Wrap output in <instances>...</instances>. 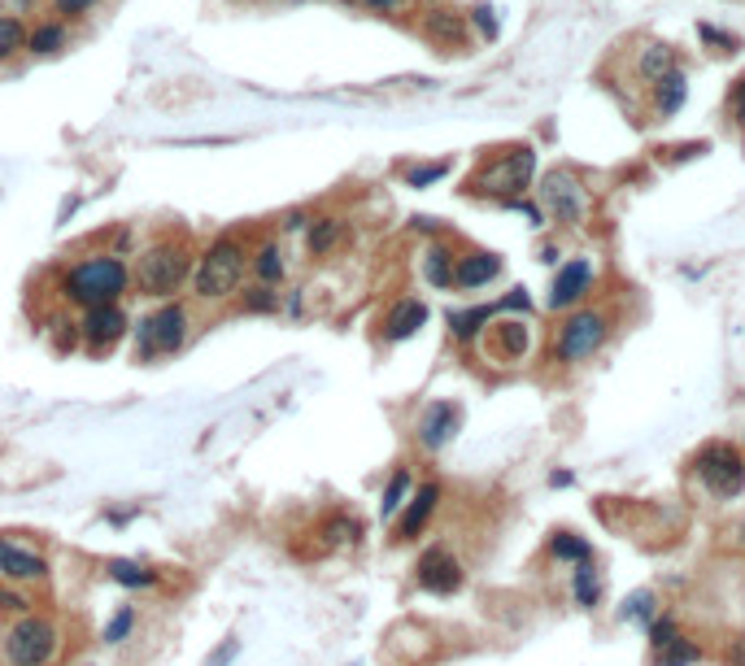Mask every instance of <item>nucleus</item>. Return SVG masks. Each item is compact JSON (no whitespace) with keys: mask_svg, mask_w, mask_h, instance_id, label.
Masks as SVG:
<instances>
[{"mask_svg":"<svg viewBox=\"0 0 745 666\" xmlns=\"http://www.w3.org/2000/svg\"><path fill=\"white\" fill-rule=\"evenodd\" d=\"M571 483H575L571 471H554V476H550V488H571Z\"/></svg>","mask_w":745,"mask_h":666,"instance_id":"51","label":"nucleus"},{"mask_svg":"<svg viewBox=\"0 0 745 666\" xmlns=\"http://www.w3.org/2000/svg\"><path fill=\"white\" fill-rule=\"evenodd\" d=\"M497 309L501 314H532L537 305H532V296H528V287H510L501 301H497Z\"/></svg>","mask_w":745,"mask_h":666,"instance_id":"42","label":"nucleus"},{"mask_svg":"<svg viewBox=\"0 0 745 666\" xmlns=\"http://www.w3.org/2000/svg\"><path fill=\"white\" fill-rule=\"evenodd\" d=\"M184 340H187V309L180 301H166L162 309H153L149 318H140V327H136V358L153 362V358L180 353Z\"/></svg>","mask_w":745,"mask_h":666,"instance_id":"7","label":"nucleus"},{"mask_svg":"<svg viewBox=\"0 0 745 666\" xmlns=\"http://www.w3.org/2000/svg\"><path fill=\"white\" fill-rule=\"evenodd\" d=\"M693 471H698L702 488H706L715 501H733V496L745 492V458L728 440L706 445V449L693 458Z\"/></svg>","mask_w":745,"mask_h":666,"instance_id":"9","label":"nucleus"},{"mask_svg":"<svg viewBox=\"0 0 745 666\" xmlns=\"http://www.w3.org/2000/svg\"><path fill=\"white\" fill-rule=\"evenodd\" d=\"M550 558H559V563H589L593 558V545L580 536V532H554L550 536Z\"/></svg>","mask_w":745,"mask_h":666,"instance_id":"28","label":"nucleus"},{"mask_svg":"<svg viewBox=\"0 0 745 666\" xmlns=\"http://www.w3.org/2000/svg\"><path fill=\"white\" fill-rule=\"evenodd\" d=\"M571 597H575L580 610H597V605H602V575L593 567V558H589V563H575V571H571Z\"/></svg>","mask_w":745,"mask_h":666,"instance_id":"24","label":"nucleus"},{"mask_svg":"<svg viewBox=\"0 0 745 666\" xmlns=\"http://www.w3.org/2000/svg\"><path fill=\"white\" fill-rule=\"evenodd\" d=\"M127 314H122V305L118 301H105V305H88V314H84V323H79V336H84V345L93 349V353H109L122 336H127Z\"/></svg>","mask_w":745,"mask_h":666,"instance_id":"12","label":"nucleus"},{"mask_svg":"<svg viewBox=\"0 0 745 666\" xmlns=\"http://www.w3.org/2000/svg\"><path fill=\"white\" fill-rule=\"evenodd\" d=\"M646 627H650V632H646L650 649H662L667 641H676V636H680V627H676V619H671V614H662V619L654 614V619H650V623H646Z\"/></svg>","mask_w":745,"mask_h":666,"instance_id":"41","label":"nucleus"},{"mask_svg":"<svg viewBox=\"0 0 745 666\" xmlns=\"http://www.w3.org/2000/svg\"><path fill=\"white\" fill-rule=\"evenodd\" d=\"M650 105H654V122H671V118L689 105V75H684V66H680V70H671L662 84H654Z\"/></svg>","mask_w":745,"mask_h":666,"instance_id":"21","label":"nucleus"},{"mask_svg":"<svg viewBox=\"0 0 745 666\" xmlns=\"http://www.w3.org/2000/svg\"><path fill=\"white\" fill-rule=\"evenodd\" d=\"M62 48H66V26H62V22H40L35 31H26V53L57 57Z\"/></svg>","mask_w":745,"mask_h":666,"instance_id":"26","label":"nucleus"},{"mask_svg":"<svg viewBox=\"0 0 745 666\" xmlns=\"http://www.w3.org/2000/svg\"><path fill=\"white\" fill-rule=\"evenodd\" d=\"M18 48H26V26L18 18H0V57H13Z\"/></svg>","mask_w":745,"mask_h":666,"instance_id":"39","label":"nucleus"},{"mask_svg":"<svg viewBox=\"0 0 745 666\" xmlns=\"http://www.w3.org/2000/svg\"><path fill=\"white\" fill-rule=\"evenodd\" d=\"M192 249L187 244H175V240H158V244H149L144 253H140V262H136V287L144 292V296H158V301H166V296H175L180 287L192 280Z\"/></svg>","mask_w":745,"mask_h":666,"instance_id":"5","label":"nucleus"},{"mask_svg":"<svg viewBox=\"0 0 745 666\" xmlns=\"http://www.w3.org/2000/svg\"><path fill=\"white\" fill-rule=\"evenodd\" d=\"M358 4H367L371 13H397V9H406V0H358Z\"/></svg>","mask_w":745,"mask_h":666,"instance_id":"48","label":"nucleus"},{"mask_svg":"<svg viewBox=\"0 0 745 666\" xmlns=\"http://www.w3.org/2000/svg\"><path fill=\"white\" fill-rule=\"evenodd\" d=\"M131 287V271L122 258L114 253H100V258H84L75 262L66 275H62V296L75 301V305H105V301H118L122 292Z\"/></svg>","mask_w":745,"mask_h":666,"instance_id":"3","label":"nucleus"},{"mask_svg":"<svg viewBox=\"0 0 745 666\" xmlns=\"http://www.w3.org/2000/svg\"><path fill=\"white\" fill-rule=\"evenodd\" d=\"M493 280H501V258L488 249H471L454 262V287H463V292L488 287Z\"/></svg>","mask_w":745,"mask_h":666,"instance_id":"19","label":"nucleus"},{"mask_svg":"<svg viewBox=\"0 0 745 666\" xmlns=\"http://www.w3.org/2000/svg\"><path fill=\"white\" fill-rule=\"evenodd\" d=\"M466 22L479 31V40H484V44H493V40L501 35V18H497V9H493L488 0H475V4L466 9Z\"/></svg>","mask_w":745,"mask_h":666,"instance_id":"35","label":"nucleus"},{"mask_svg":"<svg viewBox=\"0 0 745 666\" xmlns=\"http://www.w3.org/2000/svg\"><path fill=\"white\" fill-rule=\"evenodd\" d=\"M541 262H546V266H559V244H541Z\"/></svg>","mask_w":745,"mask_h":666,"instance_id":"50","label":"nucleus"},{"mask_svg":"<svg viewBox=\"0 0 745 666\" xmlns=\"http://www.w3.org/2000/svg\"><path fill=\"white\" fill-rule=\"evenodd\" d=\"M410 492H414V479H410L406 467H397L392 479H388V488H384V496H379V514H384V518H397L401 505L410 501Z\"/></svg>","mask_w":745,"mask_h":666,"instance_id":"27","label":"nucleus"},{"mask_svg":"<svg viewBox=\"0 0 745 666\" xmlns=\"http://www.w3.org/2000/svg\"><path fill=\"white\" fill-rule=\"evenodd\" d=\"M532 345H537V336H532V323H528V318H493V323L484 327V349H488V358H493L497 367H519V362H528Z\"/></svg>","mask_w":745,"mask_h":666,"instance_id":"10","label":"nucleus"},{"mask_svg":"<svg viewBox=\"0 0 745 666\" xmlns=\"http://www.w3.org/2000/svg\"><path fill=\"white\" fill-rule=\"evenodd\" d=\"M454 262H458V253H454L445 240L428 244V249H423V280L436 287V292L454 287Z\"/></svg>","mask_w":745,"mask_h":666,"instance_id":"22","label":"nucleus"},{"mask_svg":"<svg viewBox=\"0 0 745 666\" xmlns=\"http://www.w3.org/2000/svg\"><path fill=\"white\" fill-rule=\"evenodd\" d=\"M419 26H423V35H428L436 48H463L466 35H471V22H466V13L450 9V4H436V9H428Z\"/></svg>","mask_w":745,"mask_h":666,"instance_id":"17","label":"nucleus"},{"mask_svg":"<svg viewBox=\"0 0 745 666\" xmlns=\"http://www.w3.org/2000/svg\"><path fill=\"white\" fill-rule=\"evenodd\" d=\"M537 179V149L532 144H510V149H497L471 179L466 192L471 196H484V200H510V196H523Z\"/></svg>","mask_w":745,"mask_h":666,"instance_id":"1","label":"nucleus"},{"mask_svg":"<svg viewBox=\"0 0 745 666\" xmlns=\"http://www.w3.org/2000/svg\"><path fill=\"white\" fill-rule=\"evenodd\" d=\"M240 309H249V314H271V309H280V292H271V284L249 287V292L240 296Z\"/></svg>","mask_w":745,"mask_h":666,"instance_id":"38","label":"nucleus"},{"mask_svg":"<svg viewBox=\"0 0 745 666\" xmlns=\"http://www.w3.org/2000/svg\"><path fill=\"white\" fill-rule=\"evenodd\" d=\"M671 70H680V53L667 44V40H641L637 53H633V75L641 88H654L662 84Z\"/></svg>","mask_w":745,"mask_h":666,"instance_id":"15","label":"nucleus"},{"mask_svg":"<svg viewBox=\"0 0 745 666\" xmlns=\"http://www.w3.org/2000/svg\"><path fill=\"white\" fill-rule=\"evenodd\" d=\"M541 209H546V218H554L562 231H580L584 222H589V209H593V200H589V188H584V179L571 171V166H550L546 175H541Z\"/></svg>","mask_w":745,"mask_h":666,"instance_id":"6","label":"nucleus"},{"mask_svg":"<svg viewBox=\"0 0 745 666\" xmlns=\"http://www.w3.org/2000/svg\"><path fill=\"white\" fill-rule=\"evenodd\" d=\"M463 432V405L458 401H432L423 414H419V445L423 449H445L454 436Z\"/></svg>","mask_w":745,"mask_h":666,"instance_id":"14","label":"nucleus"},{"mask_svg":"<svg viewBox=\"0 0 745 666\" xmlns=\"http://www.w3.org/2000/svg\"><path fill=\"white\" fill-rule=\"evenodd\" d=\"M497 314H501L497 305H471V309H454V314H450V331H454V340H458V345H471V340H479V336H484V327H488Z\"/></svg>","mask_w":745,"mask_h":666,"instance_id":"23","label":"nucleus"},{"mask_svg":"<svg viewBox=\"0 0 745 666\" xmlns=\"http://www.w3.org/2000/svg\"><path fill=\"white\" fill-rule=\"evenodd\" d=\"M245 262H249L245 244H240L236 236H218V240L196 258V266H192V292H196V301L218 305V301L236 296V292H240V280H245Z\"/></svg>","mask_w":745,"mask_h":666,"instance_id":"2","label":"nucleus"},{"mask_svg":"<svg viewBox=\"0 0 745 666\" xmlns=\"http://www.w3.org/2000/svg\"><path fill=\"white\" fill-rule=\"evenodd\" d=\"M436 505H441V483H423L419 492H410L406 514H401V523H397V541H414V536L432 523Z\"/></svg>","mask_w":745,"mask_h":666,"instance_id":"20","label":"nucleus"},{"mask_svg":"<svg viewBox=\"0 0 745 666\" xmlns=\"http://www.w3.org/2000/svg\"><path fill=\"white\" fill-rule=\"evenodd\" d=\"M702 153H706V144H702V140H693V144H671V149H667V157H671V162H689V157H702Z\"/></svg>","mask_w":745,"mask_h":666,"instance_id":"45","label":"nucleus"},{"mask_svg":"<svg viewBox=\"0 0 745 666\" xmlns=\"http://www.w3.org/2000/svg\"><path fill=\"white\" fill-rule=\"evenodd\" d=\"M414 579H419V588H423V592L450 597V592H458V588H463V563H458L445 545H432V549L419 558Z\"/></svg>","mask_w":745,"mask_h":666,"instance_id":"13","label":"nucleus"},{"mask_svg":"<svg viewBox=\"0 0 745 666\" xmlns=\"http://www.w3.org/2000/svg\"><path fill=\"white\" fill-rule=\"evenodd\" d=\"M593 284H597L593 258H571V262H562L559 271H554V284H550L546 305H550L554 314H566V309H575V305L593 292Z\"/></svg>","mask_w":745,"mask_h":666,"instance_id":"11","label":"nucleus"},{"mask_svg":"<svg viewBox=\"0 0 745 666\" xmlns=\"http://www.w3.org/2000/svg\"><path fill=\"white\" fill-rule=\"evenodd\" d=\"M57 627H53V619H44V614H22L13 627H9V636H4V658L13 666H48L53 663V654H57Z\"/></svg>","mask_w":745,"mask_h":666,"instance_id":"8","label":"nucleus"},{"mask_svg":"<svg viewBox=\"0 0 745 666\" xmlns=\"http://www.w3.org/2000/svg\"><path fill=\"white\" fill-rule=\"evenodd\" d=\"M0 605H4V610H13V614H26V610H31V601H26L22 592H9L4 583H0Z\"/></svg>","mask_w":745,"mask_h":666,"instance_id":"46","label":"nucleus"},{"mask_svg":"<svg viewBox=\"0 0 745 666\" xmlns=\"http://www.w3.org/2000/svg\"><path fill=\"white\" fill-rule=\"evenodd\" d=\"M450 171H454L450 157H441V162H419V166L406 171V188H432V184H441Z\"/></svg>","mask_w":745,"mask_h":666,"instance_id":"36","label":"nucleus"},{"mask_svg":"<svg viewBox=\"0 0 745 666\" xmlns=\"http://www.w3.org/2000/svg\"><path fill=\"white\" fill-rule=\"evenodd\" d=\"M96 0H57V4H53V9H57V13H62V18H79V13H88V9H93Z\"/></svg>","mask_w":745,"mask_h":666,"instance_id":"47","label":"nucleus"},{"mask_svg":"<svg viewBox=\"0 0 745 666\" xmlns=\"http://www.w3.org/2000/svg\"><path fill=\"white\" fill-rule=\"evenodd\" d=\"M423 327H428V305H423L419 296H401V301H392V309L384 314V340H392V345L419 336Z\"/></svg>","mask_w":745,"mask_h":666,"instance_id":"18","label":"nucleus"},{"mask_svg":"<svg viewBox=\"0 0 745 666\" xmlns=\"http://www.w3.org/2000/svg\"><path fill=\"white\" fill-rule=\"evenodd\" d=\"M131 627H136V610L122 605V610L109 619V627H105V645H122V641L131 636Z\"/></svg>","mask_w":745,"mask_h":666,"instance_id":"40","label":"nucleus"},{"mask_svg":"<svg viewBox=\"0 0 745 666\" xmlns=\"http://www.w3.org/2000/svg\"><path fill=\"white\" fill-rule=\"evenodd\" d=\"M236 654H240V641H236V636H227V641H223V645L205 658V666H231L236 663Z\"/></svg>","mask_w":745,"mask_h":666,"instance_id":"44","label":"nucleus"},{"mask_svg":"<svg viewBox=\"0 0 745 666\" xmlns=\"http://www.w3.org/2000/svg\"><path fill=\"white\" fill-rule=\"evenodd\" d=\"M358 518H349V514H332L323 527H318V536H323V549H341V545H354L358 541Z\"/></svg>","mask_w":745,"mask_h":666,"instance_id":"33","label":"nucleus"},{"mask_svg":"<svg viewBox=\"0 0 745 666\" xmlns=\"http://www.w3.org/2000/svg\"><path fill=\"white\" fill-rule=\"evenodd\" d=\"M48 575L44 554L18 545V541H0V583H35Z\"/></svg>","mask_w":745,"mask_h":666,"instance_id":"16","label":"nucleus"},{"mask_svg":"<svg viewBox=\"0 0 745 666\" xmlns=\"http://www.w3.org/2000/svg\"><path fill=\"white\" fill-rule=\"evenodd\" d=\"M341 236H345V222H341V218H314L305 244H310L314 258H323V253H332V249L341 244Z\"/></svg>","mask_w":745,"mask_h":666,"instance_id":"31","label":"nucleus"},{"mask_svg":"<svg viewBox=\"0 0 745 666\" xmlns=\"http://www.w3.org/2000/svg\"><path fill=\"white\" fill-rule=\"evenodd\" d=\"M724 118L737 127V131H745V70L728 84V96H724Z\"/></svg>","mask_w":745,"mask_h":666,"instance_id":"37","label":"nucleus"},{"mask_svg":"<svg viewBox=\"0 0 745 666\" xmlns=\"http://www.w3.org/2000/svg\"><path fill=\"white\" fill-rule=\"evenodd\" d=\"M728 663H733V666H745V636L728 645Z\"/></svg>","mask_w":745,"mask_h":666,"instance_id":"49","label":"nucleus"},{"mask_svg":"<svg viewBox=\"0 0 745 666\" xmlns=\"http://www.w3.org/2000/svg\"><path fill=\"white\" fill-rule=\"evenodd\" d=\"M693 663H702V645L689 641V636H676L662 649H654V666H693Z\"/></svg>","mask_w":745,"mask_h":666,"instance_id":"32","label":"nucleus"},{"mask_svg":"<svg viewBox=\"0 0 745 666\" xmlns=\"http://www.w3.org/2000/svg\"><path fill=\"white\" fill-rule=\"evenodd\" d=\"M611 340V314L597 305H575L554 331V362L559 367H580L589 362L602 345Z\"/></svg>","mask_w":745,"mask_h":666,"instance_id":"4","label":"nucleus"},{"mask_svg":"<svg viewBox=\"0 0 745 666\" xmlns=\"http://www.w3.org/2000/svg\"><path fill=\"white\" fill-rule=\"evenodd\" d=\"M501 205H506V209H515V214H523L532 227H546V209H541V205H532L528 196H510V200H501Z\"/></svg>","mask_w":745,"mask_h":666,"instance_id":"43","label":"nucleus"},{"mask_svg":"<svg viewBox=\"0 0 745 666\" xmlns=\"http://www.w3.org/2000/svg\"><path fill=\"white\" fill-rule=\"evenodd\" d=\"M698 40L706 53H720V57H737L742 53V35L737 31H724L715 22H698Z\"/></svg>","mask_w":745,"mask_h":666,"instance_id":"30","label":"nucleus"},{"mask_svg":"<svg viewBox=\"0 0 745 666\" xmlns=\"http://www.w3.org/2000/svg\"><path fill=\"white\" fill-rule=\"evenodd\" d=\"M105 571H109L114 583H122V588H153V583H158V571H149L144 563H127V558H109Z\"/></svg>","mask_w":745,"mask_h":666,"instance_id":"29","label":"nucleus"},{"mask_svg":"<svg viewBox=\"0 0 745 666\" xmlns=\"http://www.w3.org/2000/svg\"><path fill=\"white\" fill-rule=\"evenodd\" d=\"M249 266H253V275H258V280H262V284H280L283 275H288V262H283V249L280 244H276V240H267V244H262V249H258V253H253V258H249Z\"/></svg>","mask_w":745,"mask_h":666,"instance_id":"25","label":"nucleus"},{"mask_svg":"<svg viewBox=\"0 0 745 666\" xmlns=\"http://www.w3.org/2000/svg\"><path fill=\"white\" fill-rule=\"evenodd\" d=\"M654 605H658V597H654L650 588H637V592H628V597H624L619 619H624V623H641V627H646V623L654 619Z\"/></svg>","mask_w":745,"mask_h":666,"instance_id":"34","label":"nucleus"}]
</instances>
